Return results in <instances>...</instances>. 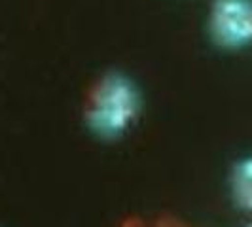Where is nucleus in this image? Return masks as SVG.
<instances>
[{
    "instance_id": "nucleus-1",
    "label": "nucleus",
    "mask_w": 252,
    "mask_h": 227,
    "mask_svg": "<svg viewBox=\"0 0 252 227\" xmlns=\"http://www.w3.org/2000/svg\"><path fill=\"white\" fill-rule=\"evenodd\" d=\"M140 114V93L126 74H108L95 87L88 104V127L99 139L124 137Z\"/></svg>"
},
{
    "instance_id": "nucleus-2",
    "label": "nucleus",
    "mask_w": 252,
    "mask_h": 227,
    "mask_svg": "<svg viewBox=\"0 0 252 227\" xmlns=\"http://www.w3.org/2000/svg\"><path fill=\"white\" fill-rule=\"evenodd\" d=\"M209 30L216 44L226 50L252 44V0H215Z\"/></svg>"
},
{
    "instance_id": "nucleus-3",
    "label": "nucleus",
    "mask_w": 252,
    "mask_h": 227,
    "mask_svg": "<svg viewBox=\"0 0 252 227\" xmlns=\"http://www.w3.org/2000/svg\"><path fill=\"white\" fill-rule=\"evenodd\" d=\"M231 195L243 210L252 212V157H245L231 170Z\"/></svg>"
},
{
    "instance_id": "nucleus-4",
    "label": "nucleus",
    "mask_w": 252,
    "mask_h": 227,
    "mask_svg": "<svg viewBox=\"0 0 252 227\" xmlns=\"http://www.w3.org/2000/svg\"><path fill=\"white\" fill-rule=\"evenodd\" d=\"M247 227H252V222H251V224H249V226H247Z\"/></svg>"
}]
</instances>
